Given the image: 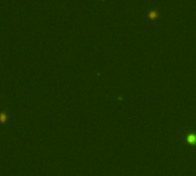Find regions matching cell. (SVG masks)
Returning a JSON list of instances; mask_svg holds the SVG:
<instances>
[{
	"label": "cell",
	"mask_w": 196,
	"mask_h": 176,
	"mask_svg": "<svg viewBox=\"0 0 196 176\" xmlns=\"http://www.w3.org/2000/svg\"><path fill=\"white\" fill-rule=\"evenodd\" d=\"M6 120H7V114L1 113V114H0V121H1V122H6Z\"/></svg>",
	"instance_id": "6da1fadb"
},
{
	"label": "cell",
	"mask_w": 196,
	"mask_h": 176,
	"mask_svg": "<svg viewBox=\"0 0 196 176\" xmlns=\"http://www.w3.org/2000/svg\"><path fill=\"white\" fill-rule=\"evenodd\" d=\"M188 141L190 142V143H196V137L194 135H190V136L188 137Z\"/></svg>",
	"instance_id": "7a4b0ae2"
}]
</instances>
